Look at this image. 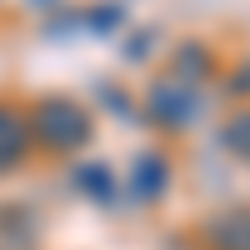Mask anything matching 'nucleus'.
<instances>
[{
	"label": "nucleus",
	"instance_id": "7",
	"mask_svg": "<svg viewBox=\"0 0 250 250\" xmlns=\"http://www.w3.org/2000/svg\"><path fill=\"white\" fill-rule=\"evenodd\" d=\"M225 150L230 155H240V160H250V110H240L235 120H225Z\"/></svg>",
	"mask_w": 250,
	"mask_h": 250
},
{
	"label": "nucleus",
	"instance_id": "4",
	"mask_svg": "<svg viewBox=\"0 0 250 250\" xmlns=\"http://www.w3.org/2000/svg\"><path fill=\"white\" fill-rule=\"evenodd\" d=\"M30 150V125L20 120V110L0 105V170H15Z\"/></svg>",
	"mask_w": 250,
	"mask_h": 250
},
{
	"label": "nucleus",
	"instance_id": "3",
	"mask_svg": "<svg viewBox=\"0 0 250 250\" xmlns=\"http://www.w3.org/2000/svg\"><path fill=\"white\" fill-rule=\"evenodd\" d=\"M200 235L210 250H250V210H220L205 220Z\"/></svg>",
	"mask_w": 250,
	"mask_h": 250
},
{
	"label": "nucleus",
	"instance_id": "8",
	"mask_svg": "<svg viewBox=\"0 0 250 250\" xmlns=\"http://www.w3.org/2000/svg\"><path fill=\"white\" fill-rule=\"evenodd\" d=\"M180 55L185 60H175V80H180V85H195V75L210 70V60H205V50H195V45H185Z\"/></svg>",
	"mask_w": 250,
	"mask_h": 250
},
{
	"label": "nucleus",
	"instance_id": "6",
	"mask_svg": "<svg viewBox=\"0 0 250 250\" xmlns=\"http://www.w3.org/2000/svg\"><path fill=\"white\" fill-rule=\"evenodd\" d=\"M125 185L135 190V200H155V195H165V160H160V155H140Z\"/></svg>",
	"mask_w": 250,
	"mask_h": 250
},
{
	"label": "nucleus",
	"instance_id": "9",
	"mask_svg": "<svg viewBox=\"0 0 250 250\" xmlns=\"http://www.w3.org/2000/svg\"><path fill=\"white\" fill-rule=\"evenodd\" d=\"M230 85H235V90H250V70H245V75L235 70V80H230Z\"/></svg>",
	"mask_w": 250,
	"mask_h": 250
},
{
	"label": "nucleus",
	"instance_id": "2",
	"mask_svg": "<svg viewBox=\"0 0 250 250\" xmlns=\"http://www.w3.org/2000/svg\"><path fill=\"white\" fill-rule=\"evenodd\" d=\"M200 110V95L195 85H180V80H165V85L150 90V115L160 125H170V130H180V125H190Z\"/></svg>",
	"mask_w": 250,
	"mask_h": 250
},
{
	"label": "nucleus",
	"instance_id": "1",
	"mask_svg": "<svg viewBox=\"0 0 250 250\" xmlns=\"http://www.w3.org/2000/svg\"><path fill=\"white\" fill-rule=\"evenodd\" d=\"M25 125H30V140H40L45 150H80L90 140V115L65 95H45Z\"/></svg>",
	"mask_w": 250,
	"mask_h": 250
},
{
	"label": "nucleus",
	"instance_id": "5",
	"mask_svg": "<svg viewBox=\"0 0 250 250\" xmlns=\"http://www.w3.org/2000/svg\"><path fill=\"white\" fill-rule=\"evenodd\" d=\"M75 185H80V195H90L95 205H110L120 195V175H110V165H80Z\"/></svg>",
	"mask_w": 250,
	"mask_h": 250
}]
</instances>
